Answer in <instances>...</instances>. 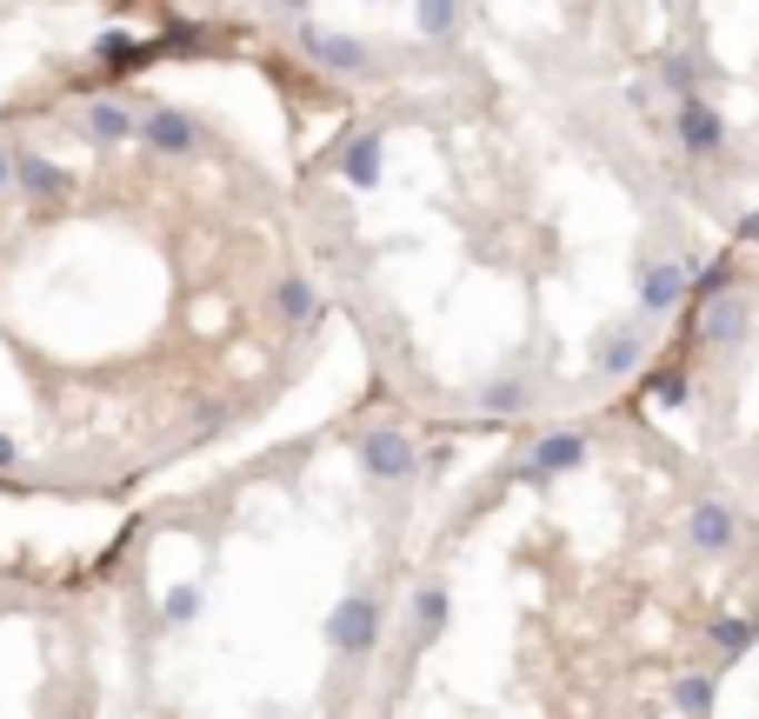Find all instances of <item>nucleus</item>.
I'll return each mask as SVG.
<instances>
[{
    "mask_svg": "<svg viewBox=\"0 0 759 719\" xmlns=\"http://www.w3.org/2000/svg\"><path fill=\"white\" fill-rule=\"evenodd\" d=\"M440 633H447V587H440V580H427V587L413 593V640H420V647H433Z\"/></svg>",
    "mask_w": 759,
    "mask_h": 719,
    "instance_id": "nucleus-14",
    "label": "nucleus"
},
{
    "mask_svg": "<svg viewBox=\"0 0 759 719\" xmlns=\"http://www.w3.org/2000/svg\"><path fill=\"white\" fill-rule=\"evenodd\" d=\"M740 240H753V247H759V207L747 213V220H740Z\"/></svg>",
    "mask_w": 759,
    "mask_h": 719,
    "instance_id": "nucleus-23",
    "label": "nucleus"
},
{
    "mask_svg": "<svg viewBox=\"0 0 759 719\" xmlns=\"http://www.w3.org/2000/svg\"><path fill=\"white\" fill-rule=\"evenodd\" d=\"M660 80H667L673 100H693V93H700V67H693L687 53H660Z\"/></svg>",
    "mask_w": 759,
    "mask_h": 719,
    "instance_id": "nucleus-17",
    "label": "nucleus"
},
{
    "mask_svg": "<svg viewBox=\"0 0 759 719\" xmlns=\"http://www.w3.org/2000/svg\"><path fill=\"white\" fill-rule=\"evenodd\" d=\"M273 313L293 320V327H313V320H320V293H313V280H307V273H287L280 293H273Z\"/></svg>",
    "mask_w": 759,
    "mask_h": 719,
    "instance_id": "nucleus-13",
    "label": "nucleus"
},
{
    "mask_svg": "<svg viewBox=\"0 0 759 719\" xmlns=\"http://www.w3.org/2000/svg\"><path fill=\"white\" fill-rule=\"evenodd\" d=\"M687 547L707 553V560L733 553V547H740V513H733L727 500H700V507L687 513Z\"/></svg>",
    "mask_w": 759,
    "mask_h": 719,
    "instance_id": "nucleus-5",
    "label": "nucleus"
},
{
    "mask_svg": "<svg viewBox=\"0 0 759 719\" xmlns=\"http://www.w3.org/2000/svg\"><path fill=\"white\" fill-rule=\"evenodd\" d=\"M300 53H307L313 67H327V73H347V80H360V73L373 67V53H367L360 40H347V33H320V27L300 33Z\"/></svg>",
    "mask_w": 759,
    "mask_h": 719,
    "instance_id": "nucleus-7",
    "label": "nucleus"
},
{
    "mask_svg": "<svg viewBox=\"0 0 759 719\" xmlns=\"http://www.w3.org/2000/svg\"><path fill=\"white\" fill-rule=\"evenodd\" d=\"M140 53H147V47H140V40H127V33H107V40H100V60H107V67H133Z\"/></svg>",
    "mask_w": 759,
    "mask_h": 719,
    "instance_id": "nucleus-20",
    "label": "nucleus"
},
{
    "mask_svg": "<svg viewBox=\"0 0 759 719\" xmlns=\"http://www.w3.org/2000/svg\"><path fill=\"white\" fill-rule=\"evenodd\" d=\"M140 140H147L153 153H173V160H180V153H193V147H200V127H193L180 107H153V113L140 120Z\"/></svg>",
    "mask_w": 759,
    "mask_h": 719,
    "instance_id": "nucleus-9",
    "label": "nucleus"
},
{
    "mask_svg": "<svg viewBox=\"0 0 759 719\" xmlns=\"http://www.w3.org/2000/svg\"><path fill=\"white\" fill-rule=\"evenodd\" d=\"M673 133H680V153L687 160H713L727 147V120H720V107L707 93H693V100L673 107Z\"/></svg>",
    "mask_w": 759,
    "mask_h": 719,
    "instance_id": "nucleus-3",
    "label": "nucleus"
},
{
    "mask_svg": "<svg viewBox=\"0 0 759 719\" xmlns=\"http://www.w3.org/2000/svg\"><path fill=\"white\" fill-rule=\"evenodd\" d=\"M653 400L660 407H680L687 400V373H653Z\"/></svg>",
    "mask_w": 759,
    "mask_h": 719,
    "instance_id": "nucleus-22",
    "label": "nucleus"
},
{
    "mask_svg": "<svg viewBox=\"0 0 759 719\" xmlns=\"http://www.w3.org/2000/svg\"><path fill=\"white\" fill-rule=\"evenodd\" d=\"M413 20H420V33H433V40H440V33H453V27H460V7H420Z\"/></svg>",
    "mask_w": 759,
    "mask_h": 719,
    "instance_id": "nucleus-21",
    "label": "nucleus"
},
{
    "mask_svg": "<svg viewBox=\"0 0 759 719\" xmlns=\"http://www.w3.org/2000/svg\"><path fill=\"white\" fill-rule=\"evenodd\" d=\"M640 353H647V333H640V327H607L600 347H593V367H600V373H633Z\"/></svg>",
    "mask_w": 759,
    "mask_h": 719,
    "instance_id": "nucleus-12",
    "label": "nucleus"
},
{
    "mask_svg": "<svg viewBox=\"0 0 759 719\" xmlns=\"http://www.w3.org/2000/svg\"><path fill=\"white\" fill-rule=\"evenodd\" d=\"M753 640H759V620H753V613H720V620L707 627V647H713V660H720V667H733L740 653H753Z\"/></svg>",
    "mask_w": 759,
    "mask_h": 719,
    "instance_id": "nucleus-11",
    "label": "nucleus"
},
{
    "mask_svg": "<svg viewBox=\"0 0 759 719\" xmlns=\"http://www.w3.org/2000/svg\"><path fill=\"white\" fill-rule=\"evenodd\" d=\"M580 467H587V433L567 427V433H547V440L520 460V480L540 487V480H560V473H580Z\"/></svg>",
    "mask_w": 759,
    "mask_h": 719,
    "instance_id": "nucleus-6",
    "label": "nucleus"
},
{
    "mask_svg": "<svg viewBox=\"0 0 759 719\" xmlns=\"http://www.w3.org/2000/svg\"><path fill=\"white\" fill-rule=\"evenodd\" d=\"M527 400H533L527 380H487V387H480V407H487V413H527Z\"/></svg>",
    "mask_w": 759,
    "mask_h": 719,
    "instance_id": "nucleus-18",
    "label": "nucleus"
},
{
    "mask_svg": "<svg viewBox=\"0 0 759 719\" xmlns=\"http://www.w3.org/2000/svg\"><path fill=\"white\" fill-rule=\"evenodd\" d=\"M693 287V260H653L640 273V320H667Z\"/></svg>",
    "mask_w": 759,
    "mask_h": 719,
    "instance_id": "nucleus-4",
    "label": "nucleus"
},
{
    "mask_svg": "<svg viewBox=\"0 0 759 719\" xmlns=\"http://www.w3.org/2000/svg\"><path fill=\"white\" fill-rule=\"evenodd\" d=\"M360 467H367V480L400 487V480L420 473V453H413V440H407L400 427H367V433H360Z\"/></svg>",
    "mask_w": 759,
    "mask_h": 719,
    "instance_id": "nucleus-2",
    "label": "nucleus"
},
{
    "mask_svg": "<svg viewBox=\"0 0 759 719\" xmlns=\"http://www.w3.org/2000/svg\"><path fill=\"white\" fill-rule=\"evenodd\" d=\"M87 133H93L100 147L133 140V107H127V100H93V107H87Z\"/></svg>",
    "mask_w": 759,
    "mask_h": 719,
    "instance_id": "nucleus-15",
    "label": "nucleus"
},
{
    "mask_svg": "<svg viewBox=\"0 0 759 719\" xmlns=\"http://www.w3.org/2000/svg\"><path fill=\"white\" fill-rule=\"evenodd\" d=\"M380 153H387L380 133H347V140L333 147V173H340L347 187H380Z\"/></svg>",
    "mask_w": 759,
    "mask_h": 719,
    "instance_id": "nucleus-8",
    "label": "nucleus"
},
{
    "mask_svg": "<svg viewBox=\"0 0 759 719\" xmlns=\"http://www.w3.org/2000/svg\"><path fill=\"white\" fill-rule=\"evenodd\" d=\"M747 327H753V307H747L740 293H720V300H707V320H700V333H707V347H720V353H733V347L747 340Z\"/></svg>",
    "mask_w": 759,
    "mask_h": 719,
    "instance_id": "nucleus-10",
    "label": "nucleus"
},
{
    "mask_svg": "<svg viewBox=\"0 0 759 719\" xmlns=\"http://www.w3.org/2000/svg\"><path fill=\"white\" fill-rule=\"evenodd\" d=\"M193 613H200V587H173V593L160 600V620H167V627H187Z\"/></svg>",
    "mask_w": 759,
    "mask_h": 719,
    "instance_id": "nucleus-19",
    "label": "nucleus"
},
{
    "mask_svg": "<svg viewBox=\"0 0 759 719\" xmlns=\"http://www.w3.org/2000/svg\"><path fill=\"white\" fill-rule=\"evenodd\" d=\"M327 647L347 653V660H367V653L380 647V600H373L367 587H353V593L327 613Z\"/></svg>",
    "mask_w": 759,
    "mask_h": 719,
    "instance_id": "nucleus-1",
    "label": "nucleus"
},
{
    "mask_svg": "<svg viewBox=\"0 0 759 719\" xmlns=\"http://www.w3.org/2000/svg\"><path fill=\"white\" fill-rule=\"evenodd\" d=\"M713 700H720L713 673H687V680H673V707H680L687 719H713Z\"/></svg>",
    "mask_w": 759,
    "mask_h": 719,
    "instance_id": "nucleus-16",
    "label": "nucleus"
}]
</instances>
